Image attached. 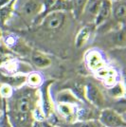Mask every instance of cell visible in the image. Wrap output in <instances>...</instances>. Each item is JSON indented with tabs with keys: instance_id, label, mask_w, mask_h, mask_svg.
<instances>
[{
	"instance_id": "obj_1",
	"label": "cell",
	"mask_w": 126,
	"mask_h": 127,
	"mask_svg": "<svg viewBox=\"0 0 126 127\" xmlns=\"http://www.w3.org/2000/svg\"><path fill=\"white\" fill-rule=\"evenodd\" d=\"M39 89L31 86H21L16 90L10 99L5 100V111L15 113H32L35 115L39 110Z\"/></svg>"
},
{
	"instance_id": "obj_2",
	"label": "cell",
	"mask_w": 126,
	"mask_h": 127,
	"mask_svg": "<svg viewBox=\"0 0 126 127\" xmlns=\"http://www.w3.org/2000/svg\"><path fill=\"white\" fill-rule=\"evenodd\" d=\"M53 84V80H49L45 83H43L41 85V88L39 89V96H40V100H39V109L42 114L43 118H49L52 116L53 105L52 98L50 94V86Z\"/></svg>"
},
{
	"instance_id": "obj_3",
	"label": "cell",
	"mask_w": 126,
	"mask_h": 127,
	"mask_svg": "<svg viewBox=\"0 0 126 127\" xmlns=\"http://www.w3.org/2000/svg\"><path fill=\"white\" fill-rule=\"evenodd\" d=\"M99 122L102 127H125L124 118L112 108H103L99 115Z\"/></svg>"
},
{
	"instance_id": "obj_4",
	"label": "cell",
	"mask_w": 126,
	"mask_h": 127,
	"mask_svg": "<svg viewBox=\"0 0 126 127\" xmlns=\"http://www.w3.org/2000/svg\"><path fill=\"white\" fill-rule=\"evenodd\" d=\"M9 121L12 127H35L37 123L35 115L30 113H15V112H6Z\"/></svg>"
},
{
	"instance_id": "obj_5",
	"label": "cell",
	"mask_w": 126,
	"mask_h": 127,
	"mask_svg": "<svg viewBox=\"0 0 126 127\" xmlns=\"http://www.w3.org/2000/svg\"><path fill=\"white\" fill-rule=\"evenodd\" d=\"M66 15L63 11H51L42 17L41 26L47 31H55L64 24Z\"/></svg>"
},
{
	"instance_id": "obj_6",
	"label": "cell",
	"mask_w": 126,
	"mask_h": 127,
	"mask_svg": "<svg viewBox=\"0 0 126 127\" xmlns=\"http://www.w3.org/2000/svg\"><path fill=\"white\" fill-rule=\"evenodd\" d=\"M84 97L92 105L98 108H103L105 99L100 88L92 83H88L84 86Z\"/></svg>"
},
{
	"instance_id": "obj_7",
	"label": "cell",
	"mask_w": 126,
	"mask_h": 127,
	"mask_svg": "<svg viewBox=\"0 0 126 127\" xmlns=\"http://www.w3.org/2000/svg\"><path fill=\"white\" fill-rule=\"evenodd\" d=\"M18 10L23 16L32 18L43 12L44 2H41L40 0H23Z\"/></svg>"
},
{
	"instance_id": "obj_8",
	"label": "cell",
	"mask_w": 126,
	"mask_h": 127,
	"mask_svg": "<svg viewBox=\"0 0 126 127\" xmlns=\"http://www.w3.org/2000/svg\"><path fill=\"white\" fill-rule=\"evenodd\" d=\"M72 10V3L69 0H44L42 17L51 11H64Z\"/></svg>"
},
{
	"instance_id": "obj_9",
	"label": "cell",
	"mask_w": 126,
	"mask_h": 127,
	"mask_svg": "<svg viewBox=\"0 0 126 127\" xmlns=\"http://www.w3.org/2000/svg\"><path fill=\"white\" fill-rule=\"evenodd\" d=\"M112 11V2L110 0H101L99 11L95 17V25L99 26L105 22L111 15Z\"/></svg>"
},
{
	"instance_id": "obj_10",
	"label": "cell",
	"mask_w": 126,
	"mask_h": 127,
	"mask_svg": "<svg viewBox=\"0 0 126 127\" xmlns=\"http://www.w3.org/2000/svg\"><path fill=\"white\" fill-rule=\"evenodd\" d=\"M56 101L58 103H68L73 105H77L81 102L79 98L69 89H64L58 92L56 96Z\"/></svg>"
},
{
	"instance_id": "obj_11",
	"label": "cell",
	"mask_w": 126,
	"mask_h": 127,
	"mask_svg": "<svg viewBox=\"0 0 126 127\" xmlns=\"http://www.w3.org/2000/svg\"><path fill=\"white\" fill-rule=\"evenodd\" d=\"M86 63L88 67L94 71H98L99 69L104 67V62L101 58L100 54L97 51H90L86 56Z\"/></svg>"
},
{
	"instance_id": "obj_12",
	"label": "cell",
	"mask_w": 126,
	"mask_h": 127,
	"mask_svg": "<svg viewBox=\"0 0 126 127\" xmlns=\"http://www.w3.org/2000/svg\"><path fill=\"white\" fill-rule=\"evenodd\" d=\"M111 14H113L114 18L118 21L124 22L126 14L125 0H118L112 2V11Z\"/></svg>"
},
{
	"instance_id": "obj_13",
	"label": "cell",
	"mask_w": 126,
	"mask_h": 127,
	"mask_svg": "<svg viewBox=\"0 0 126 127\" xmlns=\"http://www.w3.org/2000/svg\"><path fill=\"white\" fill-rule=\"evenodd\" d=\"M32 61L33 64L38 68H46L51 64V60L47 55L39 51H34L32 53Z\"/></svg>"
},
{
	"instance_id": "obj_14",
	"label": "cell",
	"mask_w": 126,
	"mask_h": 127,
	"mask_svg": "<svg viewBox=\"0 0 126 127\" xmlns=\"http://www.w3.org/2000/svg\"><path fill=\"white\" fill-rule=\"evenodd\" d=\"M58 112L60 115L65 119H76V112L77 108L76 105L68 104V103H58L57 106Z\"/></svg>"
},
{
	"instance_id": "obj_15",
	"label": "cell",
	"mask_w": 126,
	"mask_h": 127,
	"mask_svg": "<svg viewBox=\"0 0 126 127\" xmlns=\"http://www.w3.org/2000/svg\"><path fill=\"white\" fill-rule=\"evenodd\" d=\"M91 34V28L89 26H85L83 29L80 30V32L77 34V37L75 40V44L77 48L83 47L85 43L88 41Z\"/></svg>"
},
{
	"instance_id": "obj_16",
	"label": "cell",
	"mask_w": 126,
	"mask_h": 127,
	"mask_svg": "<svg viewBox=\"0 0 126 127\" xmlns=\"http://www.w3.org/2000/svg\"><path fill=\"white\" fill-rule=\"evenodd\" d=\"M100 2H101V0H88L85 7H84L83 14L85 13V14L94 16L95 19V17H96L98 11H99V9H100Z\"/></svg>"
},
{
	"instance_id": "obj_17",
	"label": "cell",
	"mask_w": 126,
	"mask_h": 127,
	"mask_svg": "<svg viewBox=\"0 0 126 127\" xmlns=\"http://www.w3.org/2000/svg\"><path fill=\"white\" fill-rule=\"evenodd\" d=\"M88 0H72V10H73L74 15L77 19H79L83 15L84 7L86 5Z\"/></svg>"
},
{
	"instance_id": "obj_18",
	"label": "cell",
	"mask_w": 126,
	"mask_h": 127,
	"mask_svg": "<svg viewBox=\"0 0 126 127\" xmlns=\"http://www.w3.org/2000/svg\"><path fill=\"white\" fill-rule=\"evenodd\" d=\"M26 83L28 84L29 86L37 88L38 86H40L43 84V78L39 73L33 72V73H31V74L27 77Z\"/></svg>"
},
{
	"instance_id": "obj_19",
	"label": "cell",
	"mask_w": 126,
	"mask_h": 127,
	"mask_svg": "<svg viewBox=\"0 0 126 127\" xmlns=\"http://www.w3.org/2000/svg\"><path fill=\"white\" fill-rule=\"evenodd\" d=\"M108 92L113 98H121L125 94V89L121 83H116L113 86L109 87Z\"/></svg>"
},
{
	"instance_id": "obj_20",
	"label": "cell",
	"mask_w": 126,
	"mask_h": 127,
	"mask_svg": "<svg viewBox=\"0 0 126 127\" xmlns=\"http://www.w3.org/2000/svg\"><path fill=\"white\" fill-rule=\"evenodd\" d=\"M71 127H102L99 121L89 120V121H83V122H74L71 124Z\"/></svg>"
},
{
	"instance_id": "obj_21",
	"label": "cell",
	"mask_w": 126,
	"mask_h": 127,
	"mask_svg": "<svg viewBox=\"0 0 126 127\" xmlns=\"http://www.w3.org/2000/svg\"><path fill=\"white\" fill-rule=\"evenodd\" d=\"M13 90L14 89L11 85H7V84H2L0 85V96L2 97L3 100H8L11 97Z\"/></svg>"
},
{
	"instance_id": "obj_22",
	"label": "cell",
	"mask_w": 126,
	"mask_h": 127,
	"mask_svg": "<svg viewBox=\"0 0 126 127\" xmlns=\"http://www.w3.org/2000/svg\"><path fill=\"white\" fill-rule=\"evenodd\" d=\"M0 127H12L11 122L9 121V118L7 116V113L4 110L2 115L0 117Z\"/></svg>"
},
{
	"instance_id": "obj_23",
	"label": "cell",
	"mask_w": 126,
	"mask_h": 127,
	"mask_svg": "<svg viewBox=\"0 0 126 127\" xmlns=\"http://www.w3.org/2000/svg\"><path fill=\"white\" fill-rule=\"evenodd\" d=\"M103 83L105 84V85H107L108 87H111L116 84V72L113 74L109 75L108 77H106L103 80Z\"/></svg>"
},
{
	"instance_id": "obj_24",
	"label": "cell",
	"mask_w": 126,
	"mask_h": 127,
	"mask_svg": "<svg viewBox=\"0 0 126 127\" xmlns=\"http://www.w3.org/2000/svg\"><path fill=\"white\" fill-rule=\"evenodd\" d=\"M40 125H41V127H62V126H58V125H54L52 123L47 122H42L40 123Z\"/></svg>"
},
{
	"instance_id": "obj_25",
	"label": "cell",
	"mask_w": 126,
	"mask_h": 127,
	"mask_svg": "<svg viewBox=\"0 0 126 127\" xmlns=\"http://www.w3.org/2000/svg\"><path fill=\"white\" fill-rule=\"evenodd\" d=\"M12 0H0V9L4 8L6 6H8L9 4H11V2Z\"/></svg>"
},
{
	"instance_id": "obj_26",
	"label": "cell",
	"mask_w": 126,
	"mask_h": 127,
	"mask_svg": "<svg viewBox=\"0 0 126 127\" xmlns=\"http://www.w3.org/2000/svg\"><path fill=\"white\" fill-rule=\"evenodd\" d=\"M5 110V100L2 99V97L0 96V111L3 112Z\"/></svg>"
},
{
	"instance_id": "obj_27",
	"label": "cell",
	"mask_w": 126,
	"mask_h": 127,
	"mask_svg": "<svg viewBox=\"0 0 126 127\" xmlns=\"http://www.w3.org/2000/svg\"><path fill=\"white\" fill-rule=\"evenodd\" d=\"M35 127H41V125H40V123H36V125H35Z\"/></svg>"
},
{
	"instance_id": "obj_28",
	"label": "cell",
	"mask_w": 126,
	"mask_h": 127,
	"mask_svg": "<svg viewBox=\"0 0 126 127\" xmlns=\"http://www.w3.org/2000/svg\"><path fill=\"white\" fill-rule=\"evenodd\" d=\"M2 113H3V112H1V111H0V117H1V115H2Z\"/></svg>"
},
{
	"instance_id": "obj_29",
	"label": "cell",
	"mask_w": 126,
	"mask_h": 127,
	"mask_svg": "<svg viewBox=\"0 0 126 127\" xmlns=\"http://www.w3.org/2000/svg\"><path fill=\"white\" fill-rule=\"evenodd\" d=\"M111 2H113V1H118V0H110Z\"/></svg>"
}]
</instances>
